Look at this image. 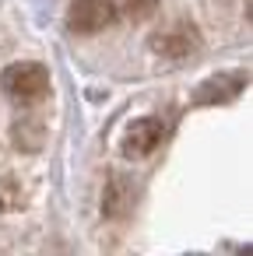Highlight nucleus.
Masks as SVG:
<instances>
[{
	"label": "nucleus",
	"mask_w": 253,
	"mask_h": 256,
	"mask_svg": "<svg viewBox=\"0 0 253 256\" xmlns=\"http://www.w3.org/2000/svg\"><path fill=\"white\" fill-rule=\"evenodd\" d=\"M0 88L18 106H36L50 95V70L43 64H11L0 74Z\"/></svg>",
	"instance_id": "f257e3e1"
},
{
	"label": "nucleus",
	"mask_w": 253,
	"mask_h": 256,
	"mask_svg": "<svg viewBox=\"0 0 253 256\" xmlns=\"http://www.w3.org/2000/svg\"><path fill=\"white\" fill-rule=\"evenodd\" d=\"M116 18L113 0H71L67 8V28L78 36H95Z\"/></svg>",
	"instance_id": "f03ea898"
},
{
	"label": "nucleus",
	"mask_w": 253,
	"mask_h": 256,
	"mask_svg": "<svg viewBox=\"0 0 253 256\" xmlns=\"http://www.w3.org/2000/svg\"><path fill=\"white\" fill-rule=\"evenodd\" d=\"M162 137H165V126H162V120H155V116H144V120H134L127 130H123V158H144V154H151L158 144H162Z\"/></svg>",
	"instance_id": "7ed1b4c3"
},
{
	"label": "nucleus",
	"mask_w": 253,
	"mask_h": 256,
	"mask_svg": "<svg viewBox=\"0 0 253 256\" xmlns=\"http://www.w3.org/2000/svg\"><path fill=\"white\" fill-rule=\"evenodd\" d=\"M151 50H155V53H162V56L179 60V56H186V53H193V50H197V36H193V28H190V25H183V28H172V32L155 36V39H151Z\"/></svg>",
	"instance_id": "20e7f679"
},
{
	"label": "nucleus",
	"mask_w": 253,
	"mask_h": 256,
	"mask_svg": "<svg viewBox=\"0 0 253 256\" xmlns=\"http://www.w3.org/2000/svg\"><path fill=\"white\" fill-rule=\"evenodd\" d=\"M239 88H242V78H211L207 84H200V92H197V102L200 106H211V102H225V98H232V95H239Z\"/></svg>",
	"instance_id": "39448f33"
},
{
	"label": "nucleus",
	"mask_w": 253,
	"mask_h": 256,
	"mask_svg": "<svg viewBox=\"0 0 253 256\" xmlns=\"http://www.w3.org/2000/svg\"><path fill=\"white\" fill-rule=\"evenodd\" d=\"M155 4H158V0H120V11H123L127 18L141 22V18L155 14Z\"/></svg>",
	"instance_id": "423d86ee"
},
{
	"label": "nucleus",
	"mask_w": 253,
	"mask_h": 256,
	"mask_svg": "<svg viewBox=\"0 0 253 256\" xmlns=\"http://www.w3.org/2000/svg\"><path fill=\"white\" fill-rule=\"evenodd\" d=\"M249 22H253V4H249Z\"/></svg>",
	"instance_id": "0eeeda50"
}]
</instances>
